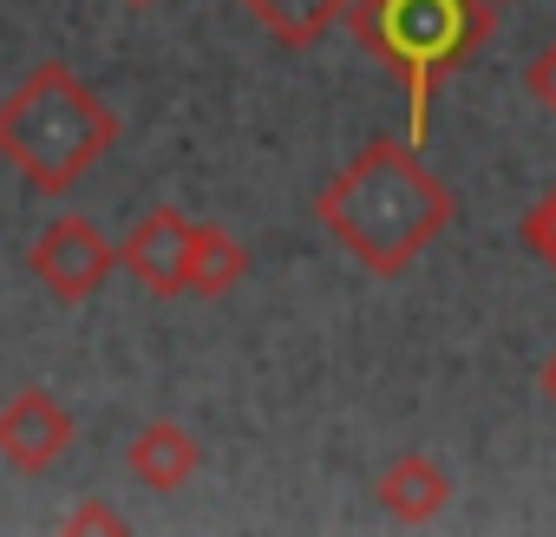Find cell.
<instances>
[{
    "mask_svg": "<svg viewBox=\"0 0 556 537\" xmlns=\"http://www.w3.org/2000/svg\"><path fill=\"white\" fill-rule=\"evenodd\" d=\"M112 145H118V112L66 60L34 66L0 99V158L47 197H66Z\"/></svg>",
    "mask_w": 556,
    "mask_h": 537,
    "instance_id": "obj_2",
    "label": "cell"
},
{
    "mask_svg": "<svg viewBox=\"0 0 556 537\" xmlns=\"http://www.w3.org/2000/svg\"><path fill=\"white\" fill-rule=\"evenodd\" d=\"M374 498H380L387 517H400V524H426V517H439V511L452 504V472H445L439 459H426V452H400V459L380 465Z\"/></svg>",
    "mask_w": 556,
    "mask_h": 537,
    "instance_id": "obj_7",
    "label": "cell"
},
{
    "mask_svg": "<svg viewBox=\"0 0 556 537\" xmlns=\"http://www.w3.org/2000/svg\"><path fill=\"white\" fill-rule=\"evenodd\" d=\"M131 8H144V0H131Z\"/></svg>",
    "mask_w": 556,
    "mask_h": 537,
    "instance_id": "obj_16",
    "label": "cell"
},
{
    "mask_svg": "<svg viewBox=\"0 0 556 537\" xmlns=\"http://www.w3.org/2000/svg\"><path fill=\"white\" fill-rule=\"evenodd\" d=\"M517 242H523L536 262H549V268H556V184H549V190H543V197L523 210V223H517Z\"/></svg>",
    "mask_w": 556,
    "mask_h": 537,
    "instance_id": "obj_11",
    "label": "cell"
},
{
    "mask_svg": "<svg viewBox=\"0 0 556 537\" xmlns=\"http://www.w3.org/2000/svg\"><path fill=\"white\" fill-rule=\"evenodd\" d=\"M184 242H190V216L157 203L131 223V236L118 242V268H131L144 296H184Z\"/></svg>",
    "mask_w": 556,
    "mask_h": 537,
    "instance_id": "obj_6",
    "label": "cell"
},
{
    "mask_svg": "<svg viewBox=\"0 0 556 537\" xmlns=\"http://www.w3.org/2000/svg\"><path fill=\"white\" fill-rule=\"evenodd\" d=\"M543 394H549V407H556V354L543 361Z\"/></svg>",
    "mask_w": 556,
    "mask_h": 537,
    "instance_id": "obj_14",
    "label": "cell"
},
{
    "mask_svg": "<svg viewBox=\"0 0 556 537\" xmlns=\"http://www.w3.org/2000/svg\"><path fill=\"white\" fill-rule=\"evenodd\" d=\"M315 223L367 276L393 283L445 236L452 190L426 171L413 138H374L328 177V190L315 197Z\"/></svg>",
    "mask_w": 556,
    "mask_h": 537,
    "instance_id": "obj_1",
    "label": "cell"
},
{
    "mask_svg": "<svg viewBox=\"0 0 556 537\" xmlns=\"http://www.w3.org/2000/svg\"><path fill=\"white\" fill-rule=\"evenodd\" d=\"M27 268H34V283H40L60 309H79V302H92V296L112 283V268H118V242H112L92 216L60 210V216L34 236Z\"/></svg>",
    "mask_w": 556,
    "mask_h": 537,
    "instance_id": "obj_4",
    "label": "cell"
},
{
    "mask_svg": "<svg viewBox=\"0 0 556 537\" xmlns=\"http://www.w3.org/2000/svg\"><path fill=\"white\" fill-rule=\"evenodd\" d=\"M242 283H249V249L229 229H216V223H190V242H184V296L216 302V296H229Z\"/></svg>",
    "mask_w": 556,
    "mask_h": 537,
    "instance_id": "obj_9",
    "label": "cell"
},
{
    "mask_svg": "<svg viewBox=\"0 0 556 537\" xmlns=\"http://www.w3.org/2000/svg\"><path fill=\"white\" fill-rule=\"evenodd\" d=\"M73 433H79L73 413L47 387H21L8 407H0V459H8L14 472H27V478L53 472L73 452Z\"/></svg>",
    "mask_w": 556,
    "mask_h": 537,
    "instance_id": "obj_5",
    "label": "cell"
},
{
    "mask_svg": "<svg viewBox=\"0 0 556 537\" xmlns=\"http://www.w3.org/2000/svg\"><path fill=\"white\" fill-rule=\"evenodd\" d=\"M354 0H242V14L282 47H315L334 21H348Z\"/></svg>",
    "mask_w": 556,
    "mask_h": 537,
    "instance_id": "obj_10",
    "label": "cell"
},
{
    "mask_svg": "<svg viewBox=\"0 0 556 537\" xmlns=\"http://www.w3.org/2000/svg\"><path fill=\"white\" fill-rule=\"evenodd\" d=\"M491 8H504V0H491Z\"/></svg>",
    "mask_w": 556,
    "mask_h": 537,
    "instance_id": "obj_15",
    "label": "cell"
},
{
    "mask_svg": "<svg viewBox=\"0 0 556 537\" xmlns=\"http://www.w3.org/2000/svg\"><path fill=\"white\" fill-rule=\"evenodd\" d=\"M66 530H125V511H112V504H79V511L66 517Z\"/></svg>",
    "mask_w": 556,
    "mask_h": 537,
    "instance_id": "obj_13",
    "label": "cell"
},
{
    "mask_svg": "<svg viewBox=\"0 0 556 537\" xmlns=\"http://www.w3.org/2000/svg\"><path fill=\"white\" fill-rule=\"evenodd\" d=\"M348 27L361 53H374L406 86V132L413 145H426L439 86L491 40L497 14H491V0H354Z\"/></svg>",
    "mask_w": 556,
    "mask_h": 537,
    "instance_id": "obj_3",
    "label": "cell"
},
{
    "mask_svg": "<svg viewBox=\"0 0 556 537\" xmlns=\"http://www.w3.org/2000/svg\"><path fill=\"white\" fill-rule=\"evenodd\" d=\"M125 465H131V478H138L144 491H184V485L197 478V465H203V446H197L190 426L151 420V426H138V439L125 446Z\"/></svg>",
    "mask_w": 556,
    "mask_h": 537,
    "instance_id": "obj_8",
    "label": "cell"
},
{
    "mask_svg": "<svg viewBox=\"0 0 556 537\" xmlns=\"http://www.w3.org/2000/svg\"><path fill=\"white\" fill-rule=\"evenodd\" d=\"M523 92H530L543 112H556V40H549V47L523 66Z\"/></svg>",
    "mask_w": 556,
    "mask_h": 537,
    "instance_id": "obj_12",
    "label": "cell"
}]
</instances>
